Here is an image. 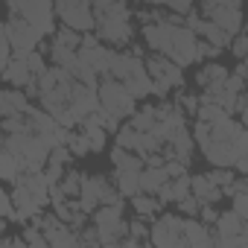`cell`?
<instances>
[{"label": "cell", "instance_id": "6da1fadb", "mask_svg": "<svg viewBox=\"0 0 248 248\" xmlns=\"http://www.w3.org/2000/svg\"><path fill=\"white\" fill-rule=\"evenodd\" d=\"M146 70H149V76L155 82L152 93L161 96V99H167L170 91H181L184 88V67L178 62H172L170 56H164V53H152L146 59Z\"/></svg>", "mask_w": 248, "mask_h": 248}, {"label": "cell", "instance_id": "7a4b0ae2", "mask_svg": "<svg viewBox=\"0 0 248 248\" xmlns=\"http://www.w3.org/2000/svg\"><path fill=\"white\" fill-rule=\"evenodd\" d=\"M99 102H102V108L105 111H111V114H117L120 120H126V117H132L138 108V99L126 91V85H123L120 79H114V76H105L102 82H99Z\"/></svg>", "mask_w": 248, "mask_h": 248}, {"label": "cell", "instance_id": "3957f363", "mask_svg": "<svg viewBox=\"0 0 248 248\" xmlns=\"http://www.w3.org/2000/svg\"><path fill=\"white\" fill-rule=\"evenodd\" d=\"M3 35L12 41L15 56H27V53H32V50H38V44H41V38H44V35H41L24 15H18V12H6Z\"/></svg>", "mask_w": 248, "mask_h": 248}, {"label": "cell", "instance_id": "277c9868", "mask_svg": "<svg viewBox=\"0 0 248 248\" xmlns=\"http://www.w3.org/2000/svg\"><path fill=\"white\" fill-rule=\"evenodd\" d=\"M93 225L99 228L102 245H120V239L129 233V222L123 219V204H99L93 210Z\"/></svg>", "mask_w": 248, "mask_h": 248}, {"label": "cell", "instance_id": "5b68a950", "mask_svg": "<svg viewBox=\"0 0 248 248\" xmlns=\"http://www.w3.org/2000/svg\"><path fill=\"white\" fill-rule=\"evenodd\" d=\"M53 6H56V15L62 24H67L79 32L96 30V15H93L91 0H53Z\"/></svg>", "mask_w": 248, "mask_h": 248}, {"label": "cell", "instance_id": "8992f818", "mask_svg": "<svg viewBox=\"0 0 248 248\" xmlns=\"http://www.w3.org/2000/svg\"><path fill=\"white\" fill-rule=\"evenodd\" d=\"M102 44L114 47V50H126L135 41V27L132 18H96V30H93Z\"/></svg>", "mask_w": 248, "mask_h": 248}, {"label": "cell", "instance_id": "52a82bcc", "mask_svg": "<svg viewBox=\"0 0 248 248\" xmlns=\"http://www.w3.org/2000/svg\"><path fill=\"white\" fill-rule=\"evenodd\" d=\"M152 231V245H187L184 239V216H175V213H164L161 219H155V225L149 228Z\"/></svg>", "mask_w": 248, "mask_h": 248}, {"label": "cell", "instance_id": "ba28073f", "mask_svg": "<svg viewBox=\"0 0 248 248\" xmlns=\"http://www.w3.org/2000/svg\"><path fill=\"white\" fill-rule=\"evenodd\" d=\"M202 15L204 18H210L213 24H219L225 32H231V35H236V32H242V27H245V21H242V9L239 6H225V3H216L213 6H207V9H202Z\"/></svg>", "mask_w": 248, "mask_h": 248}, {"label": "cell", "instance_id": "9c48e42d", "mask_svg": "<svg viewBox=\"0 0 248 248\" xmlns=\"http://www.w3.org/2000/svg\"><path fill=\"white\" fill-rule=\"evenodd\" d=\"M111 184H114V181H108L105 175H91V178H85V181H82V193H79L82 210L93 216V210L102 204V196L111 190Z\"/></svg>", "mask_w": 248, "mask_h": 248}, {"label": "cell", "instance_id": "30bf717a", "mask_svg": "<svg viewBox=\"0 0 248 248\" xmlns=\"http://www.w3.org/2000/svg\"><path fill=\"white\" fill-rule=\"evenodd\" d=\"M202 155H204V161L210 164V167H233L236 161H239V146L236 143H231V140H210L204 149H202Z\"/></svg>", "mask_w": 248, "mask_h": 248}, {"label": "cell", "instance_id": "8fae6325", "mask_svg": "<svg viewBox=\"0 0 248 248\" xmlns=\"http://www.w3.org/2000/svg\"><path fill=\"white\" fill-rule=\"evenodd\" d=\"M143 67H146L143 59L135 56L132 50H117V53H114V64H111V76L120 79V82H126L129 76H135V73L143 70Z\"/></svg>", "mask_w": 248, "mask_h": 248}, {"label": "cell", "instance_id": "7c38bea8", "mask_svg": "<svg viewBox=\"0 0 248 248\" xmlns=\"http://www.w3.org/2000/svg\"><path fill=\"white\" fill-rule=\"evenodd\" d=\"M32 79H38V76L30 70L27 56H15V59L3 67V82H6V85H12V88H27Z\"/></svg>", "mask_w": 248, "mask_h": 248}, {"label": "cell", "instance_id": "4fadbf2b", "mask_svg": "<svg viewBox=\"0 0 248 248\" xmlns=\"http://www.w3.org/2000/svg\"><path fill=\"white\" fill-rule=\"evenodd\" d=\"M30 93L24 91V88H6L3 93H0V114L3 117H12V114H27V108H30V99H27Z\"/></svg>", "mask_w": 248, "mask_h": 248}, {"label": "cell", "instance_id": "5bb4252c", "mask_svg": "<svg viewBox=\"0 0 248 248\" xmlns=\"http://www.w3.org/2000/svg\"><path fill=\"white\" fill-rule=\"evenodd\" d=\"M167 146L172 149V158H178V161L190 164V155H193V149H196L199 143H196L193 132H187V126H184V129H178V132L172 135V140H170Z\"/></svg>", "mask_w": 248, "mask_h": 248}, {"label": "cell", "instance_id": "9a60e30c", "mask_svg": "<svg viewBox=\"0 0 248 248\" xmlns=\"http://www.w3.org/2000/svg\"><path fill=\"white\" fill-rule=\"evenodd\" d=\"M111 164H114V170H135V172H140L146 167V161H143L140 152L123 149V146H114L111 149Z\"/></svg>", "mask_w": 248, "mask_h": 248}, {"label": "cell", "instance_id": "2e32d148", "mask_svg": "<svg viewBox=\"0 0 248 248\" xmlns=\"http://www.w3.org/2000/svg\"><path fill=\"white\" fill-rule=\"evenodd\" d=\"M193 193H196L204 204H216V202H222V196H225V190H222L219 184H213L210 175H193Z\"/></svg>", "mask_w": 248, "mask_h": 248}, {"label": "cell", "instance_id": "e0dca14e", "mask_svg": "<svg viewBox=\"0 0 248 248\" xmlns=\"http://www.w3.org/2000/svg\"><path fill=\"white\" fill-rule=\"evenodd\" d=\"M184 239H187V245H213L207 225L199 222L196 216H184Z\"/></svg>", "mask_w": 248, "mask_h": 248}, {"label": "cell", "instance_id": "ac0fdd59", "mask_svg": "<svg viewBox=\"0 0 248 248\" xmlns=\"http://www.w3.org/2000/svg\"><path fill=\"white\" fill-rule=\"evenodd\" d=\"M167 181H170L167 167H143L140 170V190L143 193H158Z\"/></svg>", "mask_w": 248, "mask_h": 248}, {"label": "cell", "instance_id": "d6986e66", "mask_svg": "<svg viewBox=\"0 0 248 248\" xmlns=\"http://www.w3.org/2000/svg\"><path fill=\"white\" fill-rule=\"evenodd\" d=\"M132 207H135V213H138L140 219H152V216L164 207V202H161L155 193H143V190H140V193L132 196Z\"/></svg>", "mask_w": 248, "mask_h": 248}, {"label": "cell", "instance_id": "ffe728a7", "mask_svg": "<svg viewBox=\"0 0 248 248\" xmlns=\"http://www.w3.org/2000/svg\"><path fill=\"white\" fill-rule=\"evenodd\" d=\"M123 85H126V91H129L135 99H146V96L152 93V88H155V82H152V76H149V70H146V67H143V70H138L135 76H129Z\"/></svg>", "mask_w": 248, "mask_h": 248}, {"label": "cell", "instance_id": "44dd1931", "mask_svg": "<svg viewBox=\"0 0 248 248\" xmlns=\"http://www.w3.org/2000/svg\"><path fill=\"white\" fill-rule=\"evenodd\" d=\"M50 62L56 64V67H64V70H70L73 73V67L79 64V50H70V47H62V44H56V41H50Z\"/></svg>", "mask_w": 248, "mask_h": 248}, {"label": "cell", "instance_id": "7402d4cb", "mask_svg": "<svg viewBox=\"0 0 248 248\" xmlns=\"http://www.w3.org/2000/svg\"><path fill=\"white\" fill-rule=\"evenodd\" d=\"M114 184H117V190L123 193V196H135V193H140V172H135V170H114Z\"/></svg>", "mask_w": 248, "mask_h": 248}, {"label": "cell", "instance_id": "603a6c76", "mask_svg": "<svg viewBox=\"0 0 248 248\" xmlns=\"http://www.w3.org/2000/svg\"><path fill=\"white\" fill-rule=\"evenodd\" d=\"M242 231H245V219H242L236 210L219 213V219H216V233H222V236H239Z\"/></svg>", "mask_w": 248, "mask_h": 248}, {"label": "cell", "instance_id": "cb8c5ba5", "mask_svg": "<svg viewBox=\"0 0 248 248\" xmlns=\"http://www.w3.org/2000/svg\"><path fill=\"white\" fill-rule=\"evenodd\" d=\"M129 120H132V126H135L138 132H152V129L158 126V108H155V105H143V108L135 111Z\"/></svg>", "mask_w": 248, "mask_h": 248}, {"label": "cell", "instance_id": "d4e9b609", "mask_svg": "<svg viewBox=\"0 0 248 248\" xmlns=\"http://www.w3.org/2000/svg\"><path fill=\"white\" fill-rule=\"evenodd\" d=\"M199 35H202V38H207L210 44H216V47H222V50H228V47H231V38H233L231 32H225V30H222L219 24H213L210 18L204 21V27H202V32H199Z\"/></svg>", "mask_w": 248, "mask_h": 248}, {"label": "cell", "instance_id": "484cf974", "mask_svg": "<svg viewBox=\"0 0 248 248\" xmlns=\"http://www.w3.org/2000/svg\"><path fill=\"white\" fill-rule=\"evenodd\" d=\"M82 35H85V32H79V30H73V27L62 24V27L53 32V41H56V44H62V47L79 50V47H82Z\"/></svg>", "mask_w": 248, "mask_h": 248}, {"label": "cell", "instance_id": "4316f807", "mask_svg": "<svg viewBox=\"0 0 248 248\" xmlns=\"http://www.w3.org/2000/svg\"><path fill=\"white\" fill-rule=\"evenodd\" d=\"M82 181H85V175H82L79 170H67L59 187L64 190V196H70V199H79V193H82Z\"/></svg>", "mask_w": 248, "mask_h": 248}, {"label": "cell", "instance_id": "83f0119b", "mask_svg": "<svg viewBox=\"0 0 248 248\" xmlns=\"http://www.w3.org/2000/svg\"><path fill=\"white\" fill-rule=\"evenodd\" d=\"M138 129L132 126V123H129V126H120V132L114 135V146H123V149H135L138 146Z\"/></svg>", "mask_w": 248, "mask_h": 248}, {"label": "cell", "instance_id": "f1b7e54d", "mask_svg": "<svg viewBox=\"0 0 248 248\" xmlns=\"http://www.w3.org/2000/svg\"><path fill=\"white\" fill-rule=\"evenodd\" d=\"M67 146H70V152H73L76 158H85V155H91V143H88V135H85V132H70V138H67Z\"/></svg>", "mask_w": 248, "mask_h": 248}, {"label": "cell", "instance_id": "f546056e", "mask_svg": "<svg viewBox=\"0 0 248 248\" xmlns=\"http://www.w3.org/2000/svg\"><path fill=\"white\" fill-rule=\"evenodd\" d=\"M175 204H178V213H181V216H199V213H202V204H204V202H202V199H199L196 193H190V196L178 199Z\"/></svg>", "mask_w": 248, "mask_h": 248}, {"label": "cell", "instance_id": "4dcf8cb0", "mask_svg": "<svg viewBox=\"0 0 248 248\" xmlns=\"http://www.w3.org/2000/svg\"><path fill=\"white\" fill-rule=\"evenodd\" d=\"M27 64H30V70H32L35 76H41V73L47 70V59H44V53H41V50L27 53Z\"/></svg>", "mask_w": 248, "mask_h": 248}, {"label": "cell", "instance_id": "1f68e13d", "mask_svg": "<svg viewBox=\"0 0 248 248\" xmlns=\"http://www.w3.org/2000/svg\"><path fill=\"white\" fill-rule=\"evenodd\" d=\"M228 50H231L236 59H245V56H248V35H245V32H236V35L231 38V47H228Z\"/></svg>", "mask_w": 248, "mask_h": 248}, {"label": "cell", "instance_id": "d6a6232c", "mask_svg": "<svg viewBox=\"0 0 248 248\" xmlns=\"http://www.w3.org/2000/svg\"><path fill=\"white\" fill-rule=\"evenodd\" d=\"M222 53V47H216V44H210L207 38H199V62H207V59H216Z\"/></svg>", "mask_w": 248, "mask_h": 248}, {"label": "cell", "instance_id": "836d02e7", "mask_svg": "<svg viewBox=\"0 0 248 248\" xmlns=\"http://www.w3.org/2000/svg\"><path fill=\"white\" fill-rule=\"evenodd\" d=\"M129 233L138 239V242H152V231L146 228V225H140V219H135V222H129Z\"/></svg>", "mask_w": 248, "mask_h": 248}, {"label": "cell", "instance_id": "e575fe53", "mask_svg": "<svg viewBox=\"0 0 248 248\" xmlns=\"http://www.w3.org/2000/svg\"><path fill=\"white\" fill-rule=\"evenodd\" d=\"M167 172H170V178H178V175H187V170H190V164H184V161H178V158H170L167 164Z\"/></svg>", "mask_w": 248, "mask_h": 248}, {"label": "cell", "instance_id": "d590c367", "mask_svg": "<svg viewBox=\"0 0 248 248\" xmlns=\"http://www.w3.org/2000/svg\"><path fill=\"white\" fill-rule=\"evenodd\" d=\"M233 199V210L242 216V219H248V190H242V193H236V196H231Z\"/></svg>", "mask_w": 248, "mask_h": 248}, {"label": "cell", "instance_id": "8d00e7d4", "mask_svg": "<svg viewBox=\"0 0 248 248\" xmlns=\"http://www.w3.org/2000/svg\"><path fill=\"white\" fill-rule=\"evenodd\" d=\"M167 6H170L172 12H181V15H187V12L196 6V0H167Z\"/></svg>", "mask_w": 248, "mask_h": 248}, {"label": "cell", "instance_id": "74e56055", "mask_svg": "<svg viewBox=\"0 0 248 248\" xmlns=\"http://www.w3.org/2000/svg\"><path fill=\"white\" fill-rule=\"evenodd\" d=\"M199 219H202L204 225H216V219H219V213L213 210V204H202V213H199Z\"/></svg>", "mask_w": 248, "mask_h": 248}, {"label": "cell", "instance_id": "f35d334b", "mask_svg": "<svg viewBox=\"0 0 248 248\" xmlns=\"http://www.w3.org/2000/svg\"><path fill=\"white\" fill-rule=\"evenodd\" d=\"M143 6H167V0H140Z\"/></svg>", "mask_w": 248, "mask_h": 248}, {"label": "cell", "instance_id": "ab89813d", "mask_svg": "<svg viewBox=\"0 0 248 248\" xmlns=\"http://www.w3.org/2000/svg\"><path fill=\"white\" fill-rule=\"evenodd\" d=\"M239 70H242V73H245V79H248V56L242 59V64H239Z\"/></svg>", "mask_w": 248, "mask_h": 248}, {"label": "cell", "instance_id": "60d3db41", "mask_svg": "<svg viewBox=\"0 0 248 248\" xmlns=\"http://www.w3.org/2000/svg\"><path fill=\"white\" fill-rule=\"evenodd\" d=\"M242 32H245V35H248V21H245V27H242Z\"/></svg>", "mask_w": 248, "mask_h": 248}]
</instances>
